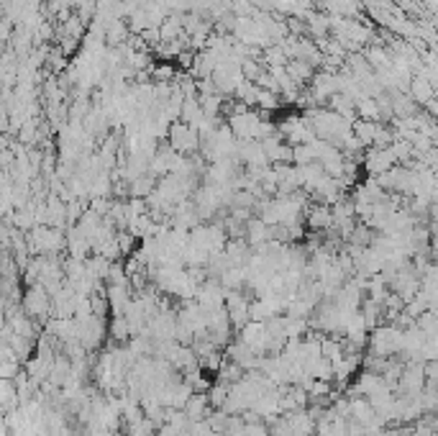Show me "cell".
Wrapping results in <instances>:
<instances>
[{
	"label": "cell",
	"mask_w": 438,
	"mask_h": 436,
	"mask_svg": "<svg viewBox=\"0 0 438 436\" xmlns=\"http://www.w3.org/2000/svg\"><path fill=\"white\" fill-rule=\"evenodd\" d=\"M395 162H398V156H395L392 147H377L366 156V170L374 175H384L395 167Z\"/></svg>",
	"instance_id": "1"
},
{
	"label": "cell",
	"mask_w": 438,
	"mask_h": 436,
	"mask_svg": "<svg viewBox=\"0 0 438 436\" xmlns=\"http://www.w3.org/2000/svg\"><path fill=\"white\" fill-rule=\"evenodd\" d=\"M172 136V147L177 152H193L197 147V134H195V126L190 124H175L170 129Z\"/></svg>",
	"instance_id": "2"
},
{
	"label": "cell",
	"mask_w": 438,
	"mask_h": 436,
	"mask_svg": "<svg viewBox=\"0 0 438 436\" xmlns=\"http://www.w3.org/2000/svg\"><path fill=\"white\" fill-rule=\"evenodd\" d=\"M354 136H357L362 144H374L377 141V136H380V131H382V126L377 124V121H366V118H359L357 124H354Z\"/></svg>",
	"instance_id": "3"
},
{
	"label": "cell",
	"mask_w": 438,
	"mask_h": 436,
	"mask_svg": "<svg viewBox=\"0 0 438 436\" xmlns=\"http://www.w3.org/2000/svg\"><path fill=\"white\" fill-rule=\"evenodd\" d=\"M410 95H413L415 103H425L428 106L430 100L436 98V90H433L428 77H415V80H410Z\"/></svg>",
	"instance_id": "4"
},
{
	"label": "cell",
	"mask_w": 438,
	"mask_h": 436,
	"mask_svg": "<svg viewBox=\"0 0 438 436\" xmlns=\"http://www.w3.org/2000/svg\"><path fill=\"white\" fill-rule=\"evenodd\" d=\"M428 111H430V115H436V118H438V100L436 98L428 103Z\"/></svg>",
	"instance_id": "5"
}]
</instances>
